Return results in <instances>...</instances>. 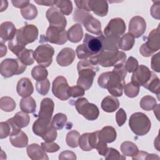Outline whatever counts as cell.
<instances>
[{"label": "cell", "instance_id": "6da1fadb", "mask_svg": "<svg viewBox=\"0 0 160 160\" xmlns=\"http://www.w3.org/2000/svg\"><path fill=\"white\" fill-rule=\"evenodd\" d=\"M126 74L125 64H118L114 67L112 71L102 73L98 78V83L101 88L107 89L112 96L120 97L126 84L124 78Z\"/></svg>", "mask_w": 160, "mask_h": 160}, {"label": "cell", "instance_id": "7a4b0ae2", "mask_svg": "<svg viewBox=\"0 0 160 160\" xmlns=\"http://www.w3.org/2000/svg\"><path fill=\"white\" fill-rule=\"evenodd\" d=\"M77 69L79 74L77 85L85 91L88 90L92 86L94 78L99 70L98 65L93 64L89 59H84L78 63Z\"/></svg>", "mask_w": 160, "mask_h": 160}, {"label": "cell", "instance_id": "3957f363", "mask_svg": "<svg viewBox=\"0 0 160 160\" xmlns=\"http://www.w3.org/2000/svg\"><path fill=\"white\" fill-rule=\"evenodd\" d=\"M126 59V54L119 51L114 52L101 51L98 54L89 58L93 64L102 67H114L118 64H124Z\"/></svg>", "mask_w": 160, "mask_h": 160}, {"label": "cell", "instance_id": "277c9868", "mask_svg": "<svg viewBox=\"0 0 160 160\" xmlns=\"http://www.w3.org/2000/svg\"><path fill=\"white\" fill-rule=\"evenodd\" d=\"M73 19L74 21L82 24L86 29L90 33L98 36L102 34L100 21L89 12L76 9L74 12Z\"/></svg>", "mask_w": 160, "mask_h": 160}, {"label": "cell", "instance_id": "5b68a950", "mask_svg": "<svg viewBox=\"0 0 160 160\" xmlns=\"http://www.w3.org/2000/svg\"><path fill=\"white\" fill-rule=\"evenodd\" d=\"M129 126L136 135L144 136L149 131L151 128V122L145 114L137 112L130 116Z\"/></svg>", "mask_w": 160, "mask_h": 160}, {"label": "cell", "instance_id": "8992f818", "mask_svg": "<svg viewBox=\"0 0 160 160\" xmlns=\"http://www.w3.org/2000/svg\"><path fill=\"white\" fill-rule=\"evenodd\" d=\"M26 69V65L22 63L18 58L5 59L0 64L1 74L6 78L22 74L25 71Z\"/></svg>", "mask_w": 160, "mask_h": 160}, {"label": "cell", "instance_id": "52a82bcc", "mask_svg": "<svg viewBox=\"0 0 160 160\" xmlns=\"http://www.w3.org/2000/svg\"><path fill=\"white\" fill-rule=\"evenodd\" d=\"M38 37V29L33 24H26L17 30L12 39L19 45L26 47L29 43L36 41Z\"/></svg>", "mask_w": 160, "mask_h": 160}, {"label": "cell", "instance_id": "ba28073f", "mask_svg": "<svg viewBox=\"0 0 160 160\" xmlns=\"http://www.w3.org/2000/svg\"><path fill=\"white\" fill-rule=\"evenodd\" d=\"M74 106L77 111L89 121L96 120L99 115V111L97 106L89 102L85 98L78 99L74 102Z\"/></svg>", "mask_w": 160, "mask_h": 160}, {"label": "cell", "instance_id": "9c48e42d", "mask_svg": "<svg viewBox=\"0 0 160 160\" xmlns=\"http://www.w3.org/2000/svg\"><path fill=\"white\" fill-rule=\"evenodd\" d=\"M159 49V26L152 29L147 38L146 42L142 44L139 52L144 57H149Z\"/></svg>", "mask_w": 160, "mask_h": 160}, {"label": "cell", "instance_id": "30bf717a", "mask_svg": "<svg viewBox=\"0 0 160 160\" xmlns=\"http://www.w3.org/2000/svg\"><path fill=\"white\" fill-rule=\"evenodd\" d=\"M54 49L48 44H43L38 46L34 51V58L37 63L44 68L49 67L52 61V56Z\"/></svg>", "mask_w": 160, "mask_h": 160}, {"label": "cell", "instance_id": "8fae6325", "mask_svg": "<svg viewBox=\"0 0 160 160\" xmlns=\"http://www.w3.org/2000/svg\"><path fill=\"white\" fill-rule=\"evenodd\" d=\"M69 88L66 79L64 76H59L56 77L52 82V92L58 99L66 101L71 97Z\"/></svg>", "mask_w": 160, "mask_h": 160}, {"label": "cell", "instance_id": "7c38bea8", "mask_svg": "<svg viewBox=\"0 0 160 160\" xmlns=\"http://www.w3.org/2000/svg\"><path fill=\"white\" fill-rule=\"evenodd\" d=\"M45 39L46 41L51 43L62 45L68 41L67 32L64 29L49 26L47 29Z\"/></svg>", "mask_w": 160, "mask_h": 160}, {"label": "cell", "instance_id": "4fadbf2b", "mask_svg": "<svg viewBox=\"0 0 160 160\" xmlns=\"http://www.w3.org/2000/svg\"><path fill=\"white\" fill-rule=\"evenodd\" d=\"M46 16L49 22V26L65 29L67 24L66 19L57 8L51 7L49 8L46 11Z\"/></svg>", "mask_w": 160, "mask_h": 160}, {"label": "cell", "instance_id": "5bb4252c", "mask_svg": "<svg viewBox=\"0 0 160 160\" xmlns=\"http://www.w3.org/2000/svg\"><path fill=\"white\" fill-rule=\"evenodd\" d=\"M126 28L124 20L120 18H116L110 20L104 28V33L105 36H114L119 38L124 33Z\"/></svg>", "mask_w": 160, "mask_h": 160}, {"label": "cell", "instance_id": "9a60e30c", "mask_svg": "<svg viewBox=\"0 0 160 160\" xmlns=\"http://www.w3.org/2000/svg\"><path fill=\"white\" fill-rule=\"evenodd\" d=\"M104 37L103 34L94 37L88 33L85 34L83 44L92 56L96 55L101 51Z\"/></svg>", "mask_w": 160, "mask_h": 160}, {"label": "cell", "instance_id": "2e32d148", "mask_svg": "<svg viewBox=\"0 0 160 160\" xmlns=\"http://www.w3.org/2000/svg\"><path fill=\"white\" fill-rule=\"evenodd\" d=\"M152 72L147 66L140 65L133 72L131 77V81L136 83L139 86H144L152 77Z\"/></svg>", "mask_w": 160, "mask_h": 160}, {"label": "cell", "instance_id": "e0dca14e", "mask_svg": "<svg viewBox=\"0 0 160 160\" xmlns=\"http://www.w3.org/2000/svg\"><path fill=\"white\" fill-rule=\"evenodd\" d=\"M146 29L144 19L139 16H134L129 23V33L134 38H138L142 36Z\"/></svg>", "mask_w": 160, "mask_h": 160}, {"label": "cell", "instance_id": "ac0fdd59", "mask_svg": "<svg viewBox=\"0 0 160 160\" xmlns=\"http://www.w3.org/2000/svg\"><path fill=\"white\" fill-rule=\"evenodd\" d=\"M98 141V131L82 134L79 139V146L84 151H89L95 148Z\"/></svg>", "mask_w": 160, "mask_h": 160}, {"label": "cell", "instance_id": "d6986e66", "mask_svg": "<svg viewBox=\"0 0 160 160\" xmlns=\"http://www.w3.org/2000/svg\"><path fill=\"white\" fill-rule=\"evenodd\" d=\"M75 51L71 48L62 49L56 57V61L61 66H68L72 63L75 59Z\"/></svg>", "mask_w": 160, "mask_h": 160}, {"label": "cell", "instance_id": "ffe728a7", "mask_svg": "<svg viewBox=\"0 0 160 160\" xmlns=\"http://www.w3.org/2000/svg\"><path fill=\"white\" fill-rule=\"evenodd\" d=\"M54 108V103L53 101L49 98H44L41 102L38 117L51 121Z\"/></svg>", "mask_w": 160, "mask_h": 160}, {"label": "cell", "instance_id": "44dd1931", "mask_svg": "<svg viewBox=\"0 0 160 160\" xmlns=\"http://www.w3.org/2000/svg\"><path fill=\"white\" fill-rule=\"evenodd\" d=\"M29 158L32 160H48L46 151L39 144L33 143L28 145L26 149Z\"/></svg>", "mask_w": 160, "mask_h": 160}, {"label": "cell", "instance_id": "7402d4cb", "mask_svg": "<svg viewBox=\"0 0 160 160\" xmlns=\"http://www.w3.org/2000/svg\"><path fill=\"white\" fill-rule=\"evenodd\" d=\"M18 94L23 98L30 96L34 91L32 82L28 78H22L19 80L16 86Z\"/></svg>", "mask_w": 160, "mask_h": 160}, {"label": "cell", "instance_id": "603a6c76", "mask_svg": "<svg viewBox=\"0 0 160 160\" xmlns=\"http://www.w3.org/2000/svg\"><path fill=\"white\" fill-rule=\"evenodd\" d=\"M17 32L14 25L10 21L3 22L0 26V37L3 42L12 39Z\"/></svg>", "mask_w": 160, "mask_h": 160}, {"label": "cell", "instance_id": "cb8c5ba5", "mask_svg": "<svg viewBox=\"0 0 160 160\" xmlns=\"http://www.w3.org/2000/svg\"><path fill=\"white\" fill-rule=\"evenodd\" d=\"M51 126L49 120L39 118L33 123L32 131L36 135L42 138Z\"/></svg>", "mask_w": 160, "mask_h": 160}, {"label": "cell", "instance_id": "d4e9b609", "mask_svg": "<svg viewBox=\"0 0 160 160\" xmlns=\"http://www.w3.org/2000/svg\"><path fill=\"white\" fill-rule=\"evenodd\" d=\"M89 4L91 11H92L96 15L104 17L108 12V4L106 1L89 0Z\"/></svg>", "mask_w": 160, "mask_h": 160}, {"label": "cell", "instance_id": "484cf974", "mask_svg": "<svg viewBox=\"0 0 160 160\" xmlns=\"http://www.w3.org/2000/svg\"><path fill=\"white\" fill-rule=\"evenodd\" d=\"M117 136L116 129L109 126L104 127L101 130L98 131V138L100 140L103 141L106 143H111L114 142Z\"/></svg>", "mask_w": 160, "mask_h": 160}, {"label": "cell", "instance_id": "4316f807", "mask_svg": "<svg viewBox=\"0 0 160 160\" xmlns=\"http://www.w3.org/2000/svg\"><path fill=\"white\" fill-rule=\"evenodd\" d=\"M102 109L106 112H113L119 108V100L114 96H108L105 97L101 104Z\"/></svg>", "mask_w": 160, "mask_h": 160}, {"label": "cell", "instance_id": "83f0119b", "mask_svg": "<svg viewBox=\"0 0 160 160\" xmlns=\"http://www.w3.org/2000/svg\"><path fill=\"white\" fill-rule=\"evenodd\" d=\"M68 39L69 41L76 43L79 42L83 36V31L80 24H75L67 32Z\"/></svg>", "mask_w": 160, "mask_h": 160}, {"label": "cell", "instance_id": "f1b7e54d", "mask_svg": "<svg viewBox=\"0 0 160 160\" xmlns=\"http://www.w3.org/2000/svg\"><path fill=\"white\" fill-rule=\"evenodd\" d=\"M120 38L114 36L104 37L102 41V49L101 51L114 52L118 51V42Z\"/></svg>", "mask_w": 160, "mask_h": 160}, {"label": "cell", "instance_id": "f546056e", "mask_svg": "<svg viewBox=\"0 0 160 160\" xmlns=\"http://www.w3.org/2000/svg\"><path fill=\"white\" fill-rule=\"evenodd\" d=\"M9 141L13 146L22 148L28 145V138L23 131H21L18 134L10 136Z\"/></svg>", "mask_w": 160, "mask_h": 160}, {"label": "cell", "instance_id": "4dcf8cb0", "mask_svg": "<svg viewBox=\"0 0 160 160\" xmlns=\"http://www.w3.org/2000/svg\"><path fill=\"white\" fill-rule=\"evenodd\" d=\"M19 107L22 111L26 113H33L36 109V103L35 100L31 96L25 97L21 99Z\"/></svg>", "mask_w": 160, "mask_h": 160}, {"label": "cell", "instance_id": "1f68e13d", "mask_svg": "<svg viewBox=\"0 0 160 160\" xmlns=\"http://www.w3.org/2000/svg\"><path fill=\"white\" fill-rule=\"evenodd\" d=\"M135 42L134 38L129 32L122 35L119 39L118 48L124 51H129L133 47Z\"/></svg>", "mask_w": 160, "mask_h": 160}, {"label": "cell", "instance_id": "d6a6232c", "mask_svg": "<svg viewBox=\"0 0 160 160\" xmlns=\"http://www.w3.org/2000/svg\"><path fill=\"white\" fill-rule=\"evenodd\" d=\"M120 149L124 156H134L139 151L137 146L131 141L123 142L121 145Z\"/></svg>", "mask_w": 160, "mask_h": 160}, {"label": "cell", "instance_id": "836d02e7", "mask_svg": "<svg viewBox=\"0 0 160 160\" xmlns=\"http://www.w3.org/2000/svg\"><path fill=\"white\" fill-rule=\"evenodd\" d=\"M15 124L20 128L26 127L30 121L29 116L25 112L19 111L12 118Z\"/></svg>", "mask_w": 160, "mask_h": 160}, {"label": "cell", "instance_id": "e575fe53", "mask_svg": "<svg viewBox=\"0 0 160 160\" xmlns=\"http://www.w3.org/2000/svg\"><path fill=\"white\" fill-rule=\"evenodd\" d=\"M159 86H160L159 79L157 76V75L153 72L151 78L147 82V84L144 86V88H146L151 92L157 94V96H158L160 93Z\"/></svg>", "mask_w": 160, "mask_h": 160}, {"label": "cell", "instance_id": "d590c367", "mask_svg": "<svg viewBox=\"0 0 160 160\" xmlns=\"http://www.w3.org/2000/svg\"><path fill=\"white\" fill-rule=\"evenodd\" d=\"M18 58L25 65H32L34 62V51L32 49H24L18 56Z\"/></svg>", "mask_w": 160, "mask_h": 160}, {"label": "cell", "instance_id": "8d00e7d4", "mask_svg": "<svg viewBox=\"0 0 160 160\" xmlns=\"http://www.w3.org/2000/svg\"><path fill=\"white\" fill-rule=\"evenodd\" d=\"M54 5L59 11L66 16H69L72 11V2L69 0H58L54 1Z\"/></svg>", "mask_w": 160, "mask_h": 160}, {"label": "cell", "instance_id": "74e56055", "mask_svg": "<svg viewBox=\"0 0 160 160\" xmlns=\"http://www.w3.org/2000/svg\"><path fill=\"white\" fill-rule=\"evenodd\" d=\"M14 100L9 96H3L0 99V108L1 110L6 112H11L16 108Z\"/></svg>", "mask_w": 160, "mask_h": 160}, {"label": "cell", "instance_id": "f35d334b", "mask_svg": "<svg viewBox=\"0 0 160 160\" xmlns=\"http://www.w3.org/2000/svg\"><path fill=\"white\" fill-rule=\"evenodd\" d=\"M48 75V72L47 69L41 66H36L31 71V76L36 81L46 79Z\"/></svg>", "mask_w": 160, "mask_h": 160}, {"label": "cell", "instance_id": "ab89813d", "mask_svg": "<svg viewBox=\"0 0 160 160\" xmlns=\"http://www.w3.org/2000/svg\"><path fill=\"white\" fill-rule=\"evenodd\" d=\"M139 105L142 109L145 111H151L156 106L157 102L154 97L148 95L142 98Z\"/></svg>", "mask_w": 160, "mask_h": 160}, {"label": "cell", "instance_id": "60d3db41", "mask_svg": "<svg viewBox=\"0 0 160 160\" xmlns=\"http://www.w3.org/2000/svg\"><path fill=\"white\" fill-rule=\"evenodd\" d=\"M67 121V116L63 113H57L55 114L51 122V126L57 130L62 129Z\"/></svg>", "mask_w": 160, "mask_h": 160}, {"label": "cell", "instance_id": "b9f144b4", "mask_svg": "<svg viewBox=\"0 0 160 160\" xmlns=\"http://www.w3.org/2000/svg\"><path fill=\"white\" fill-rule=\"evenodd\" d=\"M21 13L25 19L32 20L36 18L38 15V10L34 5L30 3L26 8L21 10Z\"/></svg>", "mask_w": 160, "mask_h": 160}, {"label": "cell", "instance_id": "7bdbcfd3", "mask_svg": "<svg viewBox=\"0 0 160 160\" xmlns=\"http://www.w3.org/2000/svg\"><path fill=\"white\" fill-rule=\"evenodd\" d=\"M123 89L125 95L131 98L136 97L138 95L140 89L139 86L132 81L125 84Z\"/></svg>", "mask_w": 160, "mask_h": 160}, {"label": "cell", "instance_id": "ee69618b", "mask_svg": "<svg viewBox=\"0 0 160 160\" xmlns=\"http://www.w3.org/2000/svg\"><path fill=\"white\" fill-rule=\"evenodd\" d=\"M80 134L78 131L72 130L69 131L66 137V141L68 146L75 148L79 146V139Z\"/></svg>", "mask_w": 160, "mask_h": 160}, {"label": "cell", "instance_id": "f6af8a7d", "mask_svg": "<svg viewBox=\"0 0 160 160\" xmlns=\"http://www.w3.org/2000/svg\"><path fill=\"white\" fill-rule=\"evenodd\" d=\"M50 88V82L46 79L42 81H36V89L39 94L42 96L46 95Z\"/></svg>", "mask_w": 160, "mask_h": 160}, {"label": "cell", "instance_id": "bcb514c9", "mask_svg": "<svg viewBox=\"0 0 160 160\" xmlns=\"http://www.w3.org/2000/svg\"><path fill=\"white\" fill-rule=\"evenodd\" d=\"M104 156H105V159L106 160H112V159L124 160V159H126V157L124 156L121 155L118 150H116V149H114L112 148H108V151Z\"/></svg>", "mask_w": 160, "mask_h": 160}, {"label": "cell", "instance_id": "7dc6e473", "mask_svg": "<svg viewBox=\"0 0 160 160\" xmlns=\"http://www.w3.org/2000/svg\"><path fill=\"white\" fill-rule=\"evenodd\" d=\"M76 55L79 59H87L92 56V55L89 52L86 47L84 44L79 45L76 49Z\"/></svg>", "mask_w": 160, "mask_h": 160}, {"label": "cell", "instance_id": "c3c4849f", "mask_svg": "<svg viewBox=\"0 0 160 160\" xmlns=\"http://www.w3.org/2000/svg\"><path fill=\"white\" fill-rule=\"evenodd\" d=\"M133 160H149V159H159V157L155 154H149L147 152L142 151H138V152L132 157Z\"/></svg>", "mask_w": 160, "mask_h": 160}, {"label": "cell", "instance_id": "681fc988", "mask_svg": "<svg viewBox=\"0 0 160 160\" xmlns=\"http://www.w3.org/2000/svg\"><path fill=\"white\" fill-rule=\"evenodd\" d=\"M139 66L138 60L132 56H130L126 62L125 69L128 72H133Z\"/></svg>", "mask_w": 160, "mask_h": 160}, {"label": "cell", "instance_id": "f907efd6", "mask_svg": "<svg viewBox=\"0 0 160 160\" xmlns=\"http://www.w3.org/2000/svg\"><path fill=\"white\" fill-rule=\"evenodd\" d=\"M11 133V128L10 124L6 121L0 123V138L4 139L10 136Z\"/></svg>", "mask_w": 160, "mask_h": 160}, {"label": "cell", "instance_id": "816d5d0a", "mask_svg": "<svg viewBox=\"0 0 160 160\" xmlns=\"http://www.w3.org/2000/svg\"><path fill=\"white\" fill-rule=\"evenodd\" d=\"M41 147L47 152H57L60 148L59 146L53 141L43 142L41 143Z\"/></svg>", "mask_w": 160, "mask_h": 160}, {"label": "cell", "instance_id": "f5cc1de1", "mask_svg": "<svg viewBox=\"0 0 160 160\" xmlns=\"http://www.w3.org/2000/svg\"><path fill=\"white\" fill-rule=\"evenodd\" d=\"M85 90L79 86H74L69 88V94L71 97L78 98L84 95Z\"/></svg>", "mask_w": 160, "mask_h": 160}, {"label": "cell", "instance_id": "db71d44e", "mask_svg": "<svg viewBox=\"0 0 160 160\" xmlns=\"http://www.w3.org/2000/svg\"><path fill=\"white\" fill-rule=\"evenodd\" d=\"M127 118L126 113L122 108H120L116 113V120L119 126H122L126 122Z\"/></svg>", "mask_w": 160, "mask_h": 160}, {"label": "cell", "instance_id": "11a10c76", "mask_svg": "<svg viewBox=\"0 0 160 160\" xmlns=\"http://www.w3.org/2000/svg\"><path fill=\"white\" fill-rule=\"evenodd\" d=\"M159 54L160 53L158 52L157 54H154L151 58V66L153 71L159 72H160V62H159Z\"/></svg>", "mask_w": 160, "mask_h": 160}, {"label": "cell", "instance_id": "9f6ffc18", "mask_svg": "<svg viewBox=\"0 0 160 160\" xmlns=\"http://www.w3.org/2000/svg\"><path fill=\"white\" fill-rule=\"evenodd\" d=\"M57 131L56 129H54L52 126L49 129V130L47 132V133L42 138L43 140L46 142H52L54 141L57 138Z\"/></svg>", "mask_w": 160, "mask_h": 160}, {"label": "cell", "instance_id": "6f0895ef", "mask_svg": "<svg viewBox=\"0 0 160 160\" xmlns=\"http://www.w3.org/2000/svg\"><path fill=\"white\" fill-rule=\"evenodd\" d=\"M151 16L156 19H160V1H153V4L151 8Z\"/></svg>", "mask_w": 160, "mask_h": 160}, {"label": "cell", "instance_id": "680465c9", "mask_svg": "<svg viewBox=\"0 0 160 160\" xmlns=\"http://www.w3.org/2000/svg\"><path fill=\"white\" fill-rule=\"evenodd\" d=\"M95 148L97 149L98 153L101 156H105L108 149V148L107 146V143H106L103 141L100 140L99 138H98V143Z\"/></svg>", "mask_w": 160, "mask_h": 160}, {"label": "cell", "instance_id": "91938a15", "mask_svg": "<svg viewBox=\"0 0 160 160\" xmlns=\"http://www.w3.org/2000/svg\"><path fill=\"white\" fill-rule=\"evenodd\" d=\"M89 1V0H76L74 1V2L76 4L78 9L84 11H91Z\"/></svg>", "mask_w": 160, "mask_h": 160}, {"label": "cell", "instance_id": "94428289", "mask_svg": "<svg viewBox=\"0 0 160 160\" xmlns=\"http://www.w3.org/2000/svg\"><path fill=\"white\" fill-rule=\"evenodd\" d=\"M59 160L64 159H71V160H76V156L74 152L71 151H64L61 152L59 155Z\"/></svg>", "mask_w": 160, "mask_h": 160}, {"label": "cell", "instance_id": "6125c7cd", "mask_svg": "<svg viewBox=\"0 0 160 160\" xmlns=\"http://www.w3.org/2000/svg\"><path fill=\"white\" fill-rule=\"evenodd\" d=\"M11 2L14 7L21 8V9L26 8L30 4L29 1L26 0H12Z\"/></svg>", "mask_w": 160, "mask_h": 160}, {"label": "cell", "instance_id": "be15d7a7", "mask_svg": "<svg viewBox=\"0 0 160 160\" xmlns=\"http://www.w3.org/2000/svg\"><path fill=\"white\" fill-rule=\"evenodd\" d=\"M34 2L37 3L39 5H42V6H52L54 5V1H51V0H39L37 1L35 0Z\"/></svg>", "mask_w": 160, "mask_h": 160}, {"label": "cell", "instance_id": "e7e4bbea", "mask_svg": "<svg viewBox=\"0 0 160 160\" xmlns=\"http://www.w3.org/2000/svg\"><path fill=\"white\" fill-rule=\"evenodd\" d=\"M0 57L2 58L3 57L4 55H6V52H7V48L6 46L2 43V42L1 41L0 43Z\"/></svg>", "mask_w": 160, "mask_h": 160}, {"label": "cell", "instance_id": "03108f58", "mask_svg": "<svg viewBox=\"0 0 160 160\" xmlns=\"http://www.w3.org/2000/svg\"><path fill=\"white\" fill-rule=\"evenodd\" d=\"M1 5L0 11L2 12V11H4V10L6 9V8L8 7V3L7 1H1Z\"/></svg>", "mask_w": 160, "mask_h": 160}]
</instances>
